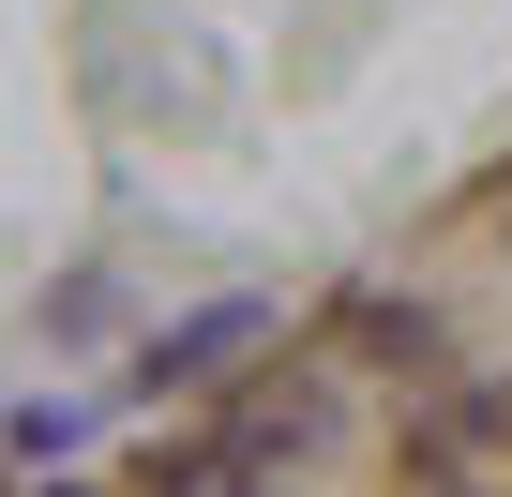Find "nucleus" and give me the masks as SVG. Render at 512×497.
Instances as JSON below:
<instances>
[{
    "instance_id": "nucleus-1",
    "label": "nucleus",
    "mask_w": 512,
    "mask_h": 497,
    "mask_svg": "<svg viewBox=\"0 0 512 497\" xmlns=\"http://www.w3.org/2000/svg\"><path fill=\"white\" fill-rule=\"evenodd\" d=\"M302 437H317V392L302 377H272V392L241 407V452H302Z\"/></svg>"
},
{
    "instance_id": "nucleus-2",
    "label": "nucleus",
    "mask_w": 512,
    "mask_h": 497,
    "mask_svg": "<svg viewBox=\"0 0 512 497\" xmlns=\"http://www.w3.org/2000/svg\"><path fill=\"white\" fill-rule=\"evenodd\" d=\"M241 332H256V317H241V302H211L196 332H166V347H151V377H211V362H226Z\"/></svg>"
},
{
    "instance_id": "nucleus-3",
    "label": "nucleus",
    "mask_w": 512,
    "mask_h": 497,
    "mask_svg": "<svg viewBox=\"0 0 512 497\" xmlns=\"http://www.w3.org/2000/svg\"><path fill=\"white\" fill-rule=\"evenodd\" d=\"M136 482H151V497H241V452H151Z\"/></svg>"
},
{
    "instance_id": "nucleus-4",
    "label": "nucleus",
    "mask_w": 512,
    "mask_h": 497,
    "mask_svg": "<svg viewBox=\"0 0 512 497\" xmlns=\"http://www.w3.org/2000/svg\"><path fill=\"white\" fill-rule=\"evenodd\" d=\"M61 497H76V482H61Z\"/></svg>"
}]
</instances>
